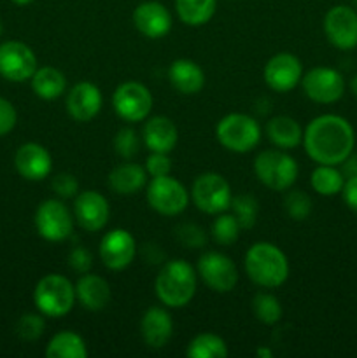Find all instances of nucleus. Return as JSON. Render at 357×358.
<instances>
[{
	"instance_id": "nucleus-1",
	"label": "nucleus",
	"mask_w": 357,
	"mask_h": 358,
	"mask_svg": "<svg viewBox=\"0 0 357 358\" xmlns=\"http://www.w3.org/2000/svg\"><path fill=\"white\" fill-rule=\"evenodd\" d=\"M303 145L308 157L317 164L340 166L354 152L356 131L342 115L322 114L308 122Z\"/></svg>"
},
{
	"instance_id": "nucleus-2",
	"label": "nucleus",
	"mask_w": 357,
	"mask_h": 358,
	"mask_svg": "<svg viewBox=\"0 0 357 358\" xmlns=\"http://www.w3.org/2000/svg\"><path fill=\"white\" fill-rule=\"evenodd\" d=\"M245 273L262 289H279L289 278V261L276 245L258 241L245 254Z\"/></svg>"
},
{
	"instance_id": "nucleus-3",
	"label": "nucleus",
	"mask_w": 357,
	"mask_h": 358,
	"mask_svg": "<svg viewBox=\"0 0 357 358\" xmlns=\"http://www.w3.org/2000/svg\"><path fill=\"white\" fill-rule=\"evenodd\" d=\"M154 290L167 308H184L196 294V271L184 259L168 261L158 273Z\"/></svg>"
},
{
	"instance_id": "nucleus-4",
	"label": "nucleus",
	"mask_w": 357,
	"mask_h": 358,
	"mask_svg": "<svg viewBox=\"0 0 357 358\" xmlns=\"http://www.w3.org/2000/svg\"><path fill=\"white\" fill-rule=\"evenodd\" d=\"M76 301V285L58 273L42 276L34 289L35 308L49 318L65 317L72 311Z\"/></svg>"
},
{
	"instance_id": "nucleus-5",
	"label": "nucleus",
	"mask_w": 357,
	"mask_h": 358,
	"mask_svg": "<svg viewBox=\"0 0 357 358\" xmlns=\"http://www.w3.org/2000/svg\"><path fill=\"white\" fill-rule=\"evenodd\" d=\"M254 173L265 187L272 191H289L298 180L296 159L282 149L262 150L254 159Z\"/></svg>"
},
{
	"instance_id": "nucleus-6",
	"label": "nucleus",
	"mask_w": 357,
	"mask_h": 358,
	"mask_svg": "<svg viewBox=\"0 0 357 358\" xmlns=\"http://www.w3.org/2000/svg\"><path fill=\"white\" fill-rule=\"evenodd\" d=\"M216 138L230 152L247 154L261 142V126L251 115L233 112L217 122Z\"/></svg>"
},
{
	"instance_id": "nucleus-7",
	"label": "nucleus",
	"mask_w": 357,
	"mask_h": 358,
	"mask_svg": "<svg viewBox=\"0 0 357 358\" xmlns=\"http://www.w3.org/2000/svg\"><path fill=\"white\" fill-rule=\"evenodd\" d=\"M191 198L196 208L209 215H219L231 206V187L226 178L214 171L198 175L192 182Z\"/></svg>"
},
{
	"instance_id": "nucleus-8",
	"label": "nucleus",
	"mask_w": 357,
	"mask_h": 358,
	"mask_svg": "<svg viewBox=\"0 0 357 358\" xmlns=\"http://www.w3.org/2000/svg\"><path fill=\"white\" fill-rule=\"evenodd\" d=\"M146 198L150 208L164 217H177L188 208L189 191L170 175L154 177L147 184Z\"/></svg>"
},
{
	"instance_id": "nucleus-9",
	"label": "nucleus",
	"mask_w": 357,
	"mask_h": 358,
	"mask_svg": "<svg viewBox=\"0 0 357 358\" xmlns=\"http://www.w3.org/2000/svg\"><path fill=\"white\" fill-rule=\"evenodd\" d=\"M35 229L38 236L51 243H59L74 233V217L59 199H46L35 210Z\"/></svg>"
},
{
	"instance_id": "nucleus-10",
	"label": "nucleus",
	"mask_w": 357,
	"mask_h": 358,
	"mask_svg": "<svg viewBox=\"0 0 357 358\" xmlns=\"http://www.w3.org/2000/svg\"><path fill=\"white\" fill-rule=\"evenodd\" d=\"M154 98L144 84L136 80H126L115 87L112 94V107L115 114L126 122L146 121L153 110Z\"/></svg>"
},
{
	"instance_id": "nucleus-11",
	"label": "nucleus",
	"mask_w": 357,
	"mask_h": 358,
	"mask_svg": "<svg viewBox=\"0 0 357 358\" xmlns=\"http://www.w3.org/2000/svg\"><path fill=\"white\" fill-rule=\"evenodd\" d=\"M38 69L34 49L20 41H6L0 44V77L9 83L30 80Z\"/></svg>"
},
{
	"instance_id": "nucleus-12",
	"label": "nucleus",
	"mask_w": 357,
	"mask_h": 358,
	"mask_svg": "<svg viewBox=\"0 0 357 358\" xmlns=\"http://www.w3.org/2000/svg\"><path fill=\"white\" fill-rule=\"evenodd\" d=\"M200 278L214 292L227 294L237 287L238 269L237 264L220 252H205L196 264Z\"/></svg>"
},
{
	"instance_id": "nucleus-13",
	"label": "nucleus",
	"mask_w": 357,
	"mask_h": 358,
	"mask_svg": "<svg viewBox=\"0 0 357 358\" xmlns=\"http://www.w3.org/2000/svg\"><path fill=\"white\" fill-rule=\"evenodd\" d=\"M301 86L312 101L321 105L336 103L345 93V79L331 66H315L308 70L301 79Z\"/></svg>"
},
{
	"instance_id": "nucleus-14",
	"label": "nucleus",
	"mask_w": 357,
	"mask_h": 358,
	"mask_svg": "<svg viewBox=\"0 0 357 358\" xmlns=\"http://www.w3.org/2000/svg\"><path fill=\"white\" fill-rule=\"evenodd\" d=\"M324 34L329 44L340 51L357 48V10L349 6H335L324 16Z\"/></svg>"
},
{
	"instance_id": "nucleus-15",
	"label": "nucleus",
	"mask_w": 357,
	"mask_h": 358,
	"mask_svg": "<svg viewBox=\"0 0 357 358\" xmlns=\"http://www.w3.org/2000/svg\"><path fill=\"white\" fill-rule=\"evenodd\" d=\"M265 83L275 93H289L303 79V65L290 52H279L265 65Z\"/></svg>"
},
{
	"instance_id": "nucleus-16",
	"label": "nucleus",
	"mask_w": 357,
	"mask_h": 358,
	"mask_svg": "<svg viewBox=\"0 0 357 358\" xmlns=\"http://www.w3.org/2000/svg\"><path fill=\"white\" fill-rule=\"evenodd\" d=\"M102 262L111 271H122L133 262L136 255L135 238L126 229H112L102 238L98 248Z\"/></svg>"
},
{
	"instance_id": "nucleus-17",
	"label": "nucleus",
	"mask_w": 357,
	"mask_h": 358,
	"mask_svg": "<svg viewBox=\"0 0 357 358\" xmlns=\"http://www.w3.org/2000/svg\"><path fill=\"white\" fill-rule=\"evenodd\" d=\"M74 219L88 233H98L111 219L107 198L98 191H83L74 201Z\"/></svg>"
},
{
	"instance_id": "nucleus-18",
	"label": "nucleus",
	"mask_w": 357,
	"mask_h": 358,
	"mask_svg": "<svg viewBox=\"0 0 357 358\" xmlns=\"http://www.w3.org/2000/svg\"><path fill=\"white\" fill-rule=\"evenodd\" d=\"M66 112L70 117L77 122H90L100 114L102 105H104V96L97 84L90 80L77 83L76 86L70 87L66 93Z\"/></svg>"
},
{
	"instance_id": "nucleus-19",
	"label": "nucleus",
	"mask_w": 357,
	"mask_h": 358,
	"mask_svg": "<svg viewBox=\"0 0 357 358\" xmlns=\"http://www.w3.org/2000/svg\"><path fill=\"white\" fill-rule=\"evenodd\" d=\"M133 24L147 38H163L172 30V14L158 0H146L133 10Z\"/></svg>"
},
{
	"instance_id": "nucleus-20",
	"label": "nucleus",
	"mask_w": 357,
	"mask_h": 358,
	"mask_svg": "<svg viewBox=\"0 0 357 358\" xmlns=\"http://www.w3.org/2000/svg\"><path fill=\"white\" fill-rule=\"evenodd\" d=\"M14 168L24 180L38 182L51 175L52 157L44 145L27 142L14 154Z\"/></svg>"
},
{
	"instance_id": "nucleus-21",
	"label": "nucleus",
	"mask_w": 357,
	"mask_h": 358,
	"mask_svg": "<svg viewBox=\"0 0 357 358\" xmlns=\"http://www.w3.org/2000/svg\"><path fill=\"white\" fill-rule=\"evenodd\" d=\"M140 334L149 348L160 350L168 345L174 334V320L164 308L153 306L142 315Z\"/></svg>"
},
{
	"instance_id": "nucleus-22",
	"label": "nucleus",
	"mask_w": 357,
	"mask_h": 358,
	"mask_svg": "<svg viewBox=\"0 0 357 358\" xmlns=\"http://www.w3.org/2000/svg\"><path fill=\"white\" fill-rule=\"evenodd\" d=\"M144 143L150 152L170 154L178 142V129L170 117L154 115L144 126Z\"/></svg>"
},
{
	"instance_id": "nucleus-23",
	"label": "nucleus",
	"mask_w": 357,
	"mask_h": 358,
	"mask_svg": "<svg viewBox=\"0 0 357 358\" xmlns=\"http://www.w3.org/2000/svg\"><path fill=\"white\" fill-rule=\"evenodd\" d=\"M111 285L105 278L91 273H84L76 283L77 303L88 311H102L111 303Z\"/></svg>"
},
{
	"instance_id": "nucleus-24",
	"label": "nucleus",
	"mask_w": 357,
	"mask_h": 358,
	"mask_svg": "<svg viewBox=\"0 0 357 358\" xmlns=\"http://www.w3.org/2000/svg\"><path fill=\"white\" fill-rule=\"evenodd\" d=\"M168 79L175 91L182 94H196L205 86V72L196 62L188 58L175 59L168 69Z\"/></svg>"
},
{
	"instance_id": "nucleus-25",
	"label": "nucleus",
	"mask_w": 357,
	"mask_h": 358,
	"mask_svg": "<svg viewBox=\"0 0 357 358\" xmlns=\"http://www.w3.org/2000/svg\"><path fill=\"white\" fill-rule=\"evenodd\" d=\"M266 135L276 149L282 150L296 149L303 143V128L289 115H276L270 119L266 124Z\"/></svg>"
},
{
	"instance_id": "nucleus-26",
	"label": "nucleus",
	"mask_w": 357,
	"mask_h": 358,
	"mask_svg": "<svg viewBox=\"0 0 357 358\" xmlns=\"http://www.w3.org/2000/svg\"><path fill=\"white\" fill-rule=\"evenodd\" d=\"M108 185L115 194L132 196L147 187L146 168L136 163H122L108 173Z\"/></svg>"
},
{
	"instance_id": "nucleus-27",
	"label": "nucleus",
	"mask_w": 357,
	"mask_h": 358,
	"mask_svg": "<svg viewBox=\"0 0 357 358\" xmlns=\"http://www.w3.org/2000/svg\"><path fill=\"white\" fill-rule=\"evenodd\" d=\"M31 91L41 100L51 101L62 96L66 91V77L55 66H38L30 79Z\"/></svg>"
},
{
	"instance_id": "nucleus-28",
	"label": "nucleus",
	"mask_w": 357,
	"mask_h": 358,
	"mask_svg": "<svg viewBox=\"0 0 357 358\" xmlns=\"http://www.w3.org/2000/svg\"><path fill=\"white\" fill-rule=\"evenodd\" d=\"M48 358H88L86 341L77 332L62 331L49 339L46 346Z\"/></svg>"
},
{
	"instance_id": "nucleus-29",
	"label": "nucleus",
	"mask_w": 357,
	"mask_h": 358,
	"mask_svg": "<svg viewBox=\"0 0 357 358\" xmlns=\"http://www.w3.org/2000/svg\"><path fill=\"white\" fill-rule=\"evenodd\" d=\"M217 0H175V13L188 27H203L214 17Z\"/></svg>"
},
{
	"instance_id": "nucleus-30",
	"label": "nucleus",
	"mask_w": 357,
	"mask_h": 358,
	"mask_svg": "<svg viewBox=\"0 0 357 358\" xmlns=\"http://www.w3.org/2000/svg\"><path fill=\"white\" fill-rule=\"evenodd\" d=\"M343 184H345V175L342 170L331 164H318L310 177V185L317 194L326 196H336L342 194Z\"/></svg>"
},
{
	"instance_id": "nucleus-31",
	"label": "nucleus",
	"mask_w": 357,
	"mask_h": 358,
	"mask_svg": "<svg viewBox=\"0 0 357 358\" xmlns=\"http://www.w3.org/2000/svg\"><path fill=\"white\" fill-rule=\"evenodd\" d=\"M186 355L189 358H226L230 355V350L220 336L203 332L189 341Z\"/></svg>"
},
{
	"instance_id": "nucleus-32",
	"label": "nucleus",
	"mask_w": 357,
	"mask_h": 358,
	"mask_svg": "<svg viewBox=\"0 0 357 358\" xmlns=\"http://www.w3.org/2000/svg\"><path fill=\"white\" fill-rule=\"evenodd\" d=\"M252 311H254V317L265 325H275L282 320L280 301L268 292L255 294L252 299Z\"/></svg>"
},
{
	"instance_id": "nucleus-33",
	"label": "nucleus",
	"mask_w": 357,
	"mask_h": 358,
	"mask_svg": "<svg viewBox=\"0 0 357 358\" xmlns=\"http://www.w3.org/2000/svg\"><path fill=\"white\" fill-rule=\"evenodd\" d=\"M231 210L241 229H252L259 215V203L252 194H238L231 199Z\"/></svg>"
},
{
	"instance_id": "nucleus-34",
	"label": "nucleus",
	"mask_w": 357,
	"mask_h": 358,
	"mask_svg": "<svg viewBox=\"0 0 357 358\" xmlns=\"http://www.w3.org/2000/svg\"><path fill=\"white\" fill-rule=\"evenodd\" d=\"M240 224H238L237 217L233 213H219L217 219L212 224V236L217 245L223 247H230V245L237 243L238 236H240Z\"/></svg>"
},
{
	"instance_id": "nucleus-35",
	"label": "nucleus",
	"mask_w": 357,
	"mask_h": 358,
	"mask_svg": "<svg viewBox=\"0 0 357 358\" xmlns=\"http://www.w3.org/2000/svg\"><path fill=\"white\" fill-rule=\"evenodd\" d=\"M46 322L42 313H24L21 315L16 324L18 338L27 343H34L44 334Z\"/></svg>"
},
{
	"instance_id": "nucleus-36",
	"label": "nucleus",
	"mask_w": 357,
	"mask_h": 358,
	"mask_svg": "<svg viewBox=\"0 0 357 358\" xmlns=\"http://www.w3.org/2000/svg\"><path fill=\"white\" fill-rule=\"evenodd\" d=\"M284 208L286 213L293 220H307L312 213V199L303 191H289L284 199Z\"/></svg>"
},
{
	"instance_id": "nucleus-37",
	"label": "nucleus",
	"mask_w": 357,
	"mask_h": 358,
	"mask_svg": "<svg viewBox=\"0 0 357 358\" xmlns=\"http://www.w3.org/2000/svg\"><path fill=\"white\" fill-rule=\"evenodd\" d=\"M114 149L115 154L122 159L130 161L139 154L140 142L139 135L133 128H121L114 136Z\"/></svg>"
},
{
	"instance_id": "nucleus-38",
	"label": "nucleus",
	"mask_w": 357,
	"mask_h": 358,
	"mask_svg": "<svg viewBox=\"0 0 357 358\" xmlns=\"http://www.w3.org/2000/svg\"><path fill=\"white\" fill-rule=\"evenodd\" d=\"M175 236L177 240L184 245L186 248H202L206 243V234L196 224H181V226L175 229Z\"/></svg>"
},
{
	"instance_id": "nucleus-39",
	"label": "nucleus",
	"mask_w": 357,
	"mask_h": 358,
	"mask_svg": "<svg viewBox=\"0 0 357 358\" xmlns=\"http://www.w3.org/2000/svg\"><path fill=\"white\" fill-rule=\"evenodd\" d=\"M51 187L63 199L76 198L79 194V182H77V178L72 173L55 175V178L51 182Z\"/></svg>"
},
{
	"instance_id": "nucleus-40",
	"label": "nucleus",
	"mask_w": 357,
	"mask_h": 358,
	"mask_svg": "<svg viewBox=\"0 0 357 358\" xmlns=\"http://www.w3.org/2000/svg\"><path fill=\"white\" fill-rule=\"evenodd\" d=\"M146 171L150 177H164V175H170L172 171V161L168 157V154L163 152H150L149 157L146 159Z\"/></svg>"
},
{
	"instance_id": "nucleus-41",
	"label": "nucleus",
	"mask_w": 357,
	"mask_h": 358,
	"mask_svg": "<svg viewBox=\"0 0 357 358\" xmlns=\"http://www.w3.org/2000/svg\"><path fill=\"white\" fill-rule=\"evenodd\" d=\"M18 112L16 107L7 98L0 96V136H6L16 128Z\"/></svg>"
},
{
	"instance_id": "nucleus-42",
	"label": "nucleus",
	"mask_w": 357,
	"mask_h": 358,
	"mask_svg": "<svg viewBox=\"0 0 357 358\" xmlns=\"http://www.w3.org/2000/svg\"><path fill=\"white\" fill-rule=\"evenodd\" d=\"M69 264L74 271L84 275V273H90L91 266H93V255H91V252L88 248L76 247L70 252Z\"/></svg>"
},
{
	"instance_id": "nucleus-43",
	"label": "nucleus",
	"mask_w": 357,
	"mask_h": 358,
	"mask_svg": "<svg viewBox=\"0 0 357 358\" xmlns=\"http://www.w3.org/2000/svg\"><path fill=\"white\" fill-rule=\"evenodd\" d=\"M342 198L350 210L357 212V175L345 178L342 189Z\"/></svg>"
},
{
	"instance_id": "nucleus-44",
	"label": "nucleus",
	"mask_w": 357,
	"mask_h": 358,
	"mask_svg": "<svg viewBox=\"0 0 357 358\" xmlns=\"http://www.w3.org/2000/svg\"><path fill=\"white\" fill-rule=\"evenodd\" d=\"M342 164H343L342 171H343V175H345V178L357 175V154H350V156L346 157Z\"/></svg>"
},
{
	"instance_id": "nucleus-45",
	"label": "nucleus",
	"mask_w": 357,
	"mask_h": 358,
	"mask_svg": "<svg viewBox=\"0 0 357 358\" xmlns=\"http://www.w3.org/2000/svg\"><path fill=\"white\" fill-rule=\"evenodd\" d=\"M255 355H258L259 358H272L273 357V352L270 348H258Z\"/></svg>"
},
{
	"instance_id": "nucleus-46",
	"label": "nucleus",
	"mask_w": 357,
	"mask_h": 358,
	"mask_svg": "<svg viewBox=\"0 0 357 358\" xmlns=\"http://www.w3.org/2000/svg\"><path fill=\"white\" fill-rule=\"evenodd\" d=\"M10 2H13L14 6L24 7V6H30V3H31V2H35V0H10Z\"/></svg>"
},
{
	"instance_id": "nucleus-47",
	"label": "nucleus",
	"mask_w": 357,
	"mask_h": 358,
	"mask_svg": "<svg viewBox=\"0 0 357 358\" xmlns=\"http://www.w3.org/2000/svg\"><path fill=\"white\" fill-rule=\"evenodd\" d=\"M350 91H352L354 96L357 98V76H354V79L350 80Z\"/></svg>"
},
{
	"instance_id": "nucleus-48",
	"label": "nucleus",
	"mask_w": 357,
	"mask_h": 358,
	"mask_svg": "<svg viewBox=\"0 0 357 358\" xmlns=\"http://www.w3.org/2000/svg\"><path fill=\"white\" fill-rule=\"evenodd\" d=\"M4 34V24H2V20H0V37H2Z\"/></svg>"
},
{
	"instance_id": "nucleus-49",
	"label": "nucleus",
	"mask_w": 357,
	"mask_h": 358,
	"mask_svg": "<svg viewBox=\"0 0 357 358\" xmlns=\"http://www.w3.org/2000/svg\"><path fill=\"white\" fill-rule=\"evenodd\" d=\"M354 9L357 10V0H354Z\"/></svg>"
}]
</instances>
